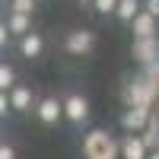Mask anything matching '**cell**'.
Returning a JSON list of instances; mask_svg holds the SVG:
<instances>
[{"mask_svg": "<svg viewBox=\"0 0 159 159\" xmlns=\"http://www.w3.org/2000/svg\"><path fill=\"white\" fill-rule=\"evenodd\" d=\"M156 89H159V76H156Z\"/></svg>", "mask_w": 159, "mask_h": 159, "instance_id": "26", "label": "cell"}, {"mask_svg": "<svg viewBox=\"0 0 159 159\" xmlns=\"http://www.w3.org/2000/svg\"><path fill=\"white\" fill-rule=\"evenodd\" d=\"M0 159H19L16 147H13V143H7V140H0Z\"/></svg>", "mask_w": 159, "mask_h": 159, "instance_id": "18", "label": "cell"}, {"mask_svg": "<svg viewBox=\"0 0 159 159\" xmlns=\"http://www.w3.org/2000/svg\"><path fill=\"white\" fill-rule=\"evenodd\" d=\"M156 96H159L156 80H150L147 73L134 76V80L121 89V102L127 105V108H130V105H137V108H153V105H156Z\"/></svg>", "mask_w": 159, "mask_h": 159, "instance_id": "2", "label": "cell"}, {"mask_svg": "<svg viewBox=\"0 0 159 159\" xmlns=\"http://www.w3.org/2000/svg\"><path fill=\"white\" fill-rule=\"evenodd\" d=\"M147 147H143L140 134H127L124 140H118V159H147Z\"/></svg>", "mask_w": 159, "mask_h": 159, "instance_id": "11", "label": "cell"}, {"mask_svg": "<svg viewBox=\"0 0 159 159\" xmlns=\"http://www.w3.org/2000/svg\"><path fill=\"white\" fill-rule=\"evenodd\" d=\"M0 140H3V124H0Z\"/></svg>", "mask_w": 159, "mask_h": 159, "instance_id": "24", "label": "cell"}, {"mask_svg": "<svg viewBox=\"0 0 159 159\" xmlns=\"http://www.w3.org/2000/svg\"><path fill=\"white\" fill-rule=\"evenodd\" d=\"M137 10H140V0H118V3H115V13H111V16H118L121 22H130V16H134Z\"/></svg>", "mask_w": 159, "mask_h": 159, "instance_id": "14", "label": "cell"}, {"mask_svg": "<svg viewBox=\"0 0 159 159\" xmlns=\"http://www.w3.org/2000/svg\"><path fill=\"white\" fill-rule=\"evenodd\" d=\"M115 3H118V0H92V10H96L99 13V16H111V13H115Z\"/></svg>", "mask_w": 159, "mask_h": 159, "instance_id": "17", "label": "cell"}, {"mask_svg": "<svg viewBox=\"0 0 159 159\" xmlns=\"http://www.w3.org/2000/svg\"><path fill=\"white\" fill-rule=\"evenodd\" d=\"M64 48H67V54H73V57H86V54H92V48H96V32L92 29H73L64 38Z\"/></svg>", "mask_w": 159, "mask_h": 159, "instance_id": "4", "label": "cell"}, {"mask_svg": "<svg viewBox=\"0 0 159 159\" xmlns=\"http://www.w3.org/2000/svg\"><path fill=\"white\" fill-rule=\"evenodd\" d=\"M150 115H153V108H137V105H130V108L121 115V127H124V134H140L143 124L150 121Z\"/></svg>", "mask_w": 159, "mask_h": 159, "instance_id": "10", "label": "cell"}, {"mask_svg": "<svg viewBox=\"0 0 159 159\" xmlns=\"http://www.w3.org/2000/svg\"><path fill=\"white\" fill-rule=\"evenodd\" d=\"M140 140H143V147H147V150H156V147H159V121H156L153 115H150V121L143 124Z\"/></svg>", "mask_w": 159, "mask_h": 159, "instance_id": "13", "label": "cell"}, {"mask_svg": "<svg viewBox=\"0 0 159 159\" xmlns=\"http://www.w3.org/2000/svg\"><path fill=\"white\" fill-rule=\"evenodd\" d=\"M61 118L70 124H86L89 121V99L83 96V92H70V96L61 99Z\"/></svg>", "mask_w": 159, "mask_h": 159, "instance_id": "3", "label": "cell"}, {"mask_svg": "<svg viewBox=\"0 0 159 159\" xmlns=\"http://www.w3.org/2000/svg\"><path fill=\"white\" fill-rule=\"evenodd\" d=\"M7 99H10V111H16V115H25V111H32V105H35V92L25 86V83H13L7 89Z\"/></svg>", "mask_w": 159, "mask_h": 159, "instance_id": "5", "label": "cell"}, {"mask_svg": "<svg viewBox=\"0 0 159 159\" xmlns=\"http://www.w3.org/2000/svg\"><path fill=\"white\" fill-rule=\"evenodd\" d=\"M13 83H16V67L13 64H0V92H7Z\"/></svg>", "mask_w": 159, "mask_h": 159, "instance_id": "15", "label": "cell"}, {"mask_svg": "<svg viewBox=\"0 0 159 159\" xmlns=\"http://www.w3.org/2000/svg\"><path fill=\"white\" fill-rule=\"evenodd\" d=\"M76 3H83V7H89V3H92V0H76Z\"/></svg>", "mask_w": 159, "mask_h": 159, "instance_id": "23", "label": "cell"}, {"mask_svg": "<svg viewBox=\"0 0 159 159\" xmlns=\"http://www.w3.org/2000/svg\"><path fill=\"white\" fill-rule=\"evenodd\" d=\"M32 111H35V118H38L45 127H54V124L61 121V99H57V96H42V99H35Z\"/></svg>", "mask_w": 159, "mask_h": 159, "instance_id": "6", "label": "cell"}, {"mask_svg": "<svg viewBox=\"0 0 159 159\" xmlns=\"http://www.w3.org/2000/svg\"><path fill=\"white\" fill-rule=\"evenodd\" d=\"M19 54L25 57V61H35V57H42L45 54V35L42 32H25V35H19Z\"/></svg>", "mask_w": 159, "mask_h": 159, "instance_id": "9", "label": "cell"}, {"mask_svg": "<svg viewBox=\"0 0 159 159\" xmlns=\"http://www.w3.org/2000/svg\"><path fill=\"white\" fill-rule=\"evenodd\" d=\"M130 32H134V38H150V35H159V22L156 16H150L147 10H137L134 16H130Z\"/></svg>", "mask_w": 159, "mask_h": 159, "instance_id": "8", "label": "cell"}, {"mask_svg": "<svg viewBox=\"0 0 159 159\" xmlns=\"http://www.w3.org/2000/svg\"><path fill=\"white\" fill-rule=\"evenodd\" d=\"M0 3H10V0H0Z\"/></svg>", "mask_w": 159, "mask_h": 159, "instance_id": "27", "label": "cell"}, {"mask_svg": "<svg viewBox=\"0 0 159 159\" xmlns=\"http://www.w3.org/2000/svg\"><path fill=\"white\" fill-rule=\"evenodd\" d=\"M156 22H159V19H156Z\"/></svg>", "mask_w": 159, "mask_h": 159, "instance_id": "29", "label": "cell"}, {"mask_svg": "<svg viewBox=\"0 0 159 159\" xmlns=\"http://www.w3.org/2000/svg\"><path fill=\"white\" fill-rule=\"evenodd\" d=\"M13 13H25V16H32V13H35V0H10V3H7Z\"/></svg>", "mask_w": 159, "mask_h": 159, "instance_id": "16", "label": "cell"}, {"mask_svg": "<svg viewBox=\"0 0 159 159\" xmlns=\"http://www.w3.org/2000/svg\"><path fill=\"white\" fill-rule=\"evenodd\" d=\"M35 3H48V0H35Z\"/></svg>", "mask_w": 159, "mask_h": 159, "instance_id": "25", "label": "cell"}, {"mask_svg": "<svg viewBox=\"0 0 159 159\" xmlns=\"http://www.w3.org/2000/svg\"><path fill=\"white\" fill-rule=\"evenodd\" d=\"M140 10H147L150 16L159 19V0H140Z\"/></svg>", "mask_w": 159, "mask_h": 159, "instance_id": "19", "label": "cell"}, {"mask_svg": "<svg viewBox=\"0 0 159 159\" xmlns=\"http://www.w3.org/2000/svg\"><path fill=\"white\" fill-rule=\"evenodd\" d=\"M13 111H10V99H7V92H0V121L3 118H10Z\"/></svg>", "mask_w": 159, "mask_h": 159, "instance_id": "20", "label": "cell"}, {"mask_svg": "<svg viewBox=\"0 0 159 159\" xmlns=\"http://www.w3.org/2000/svg\"><path fill=\"white\" fill-rule=\"evenodd\" d=\"M10 38H13V35L7 32V22H3V19H0V51H3V48L10 45Z\"/></svg>", "mask_w": 159, "mask_h": 159, "instance_id": "21", "label": "cell"}, {"mask_svg": "<svg viewBox=\"0 0 159 159\" xmlns=\"http://www.w3.org/2000/svg\"><path fill=\"white\" fill-rule=\"evenodd\" d=\"M130 57L137 64H150L159 57V35H150V38H134L130 45Z\"/></svg>", "mask_w": 159, "mask_h": 159, "instance_id": "7", "label": "cell"}, {"mask_svg": "<svg viewBox=\"0 0 159 159\" xmlns=\"http://www.w3.org/2000/svg\"><path fill=\"white\" fill-rule=\"evenodd\" d=\"M156 102H159V96H156Z\"/></svg>", "mask_w": 159, "mask_h": 159, "instance_id": "28", "label": "cell"}, {"mask_svg": "<svg viewBox=\"0 0 159 159\" xmlns=\"http://www.w3.org/2000/svg\"><path fill=\"white\" fill-rule=\"evenodd\" d=\"M80 153L83 159H118V140L102 127H92L80 140Z\"/></svg>", "mask_w": 159, "mask_h": 159, "instance_id": "1", "label": "cell"}, {"mask_svg": "<svg viewBox=\"0 0 159 159\" xmlns=\"http://www.w3.org/2000/svg\"><path fill=\"white\" fill-rule=\"evenodd\" d=\"M3 22H7V32L16 35V38L32 29V16H25V13H13V10H10V16H7Z\"/></svg>", "mask_w": 159, "mask_h": 159, "instance_id": "12", "label": "cell"}, {"mask_svg": "<svg viewBox=\"0 0 159 159\" xmlns=\"http://www.w3.org/2000/svg\"><path fill=\"white\" fill-rule=\"evenodd\" d=\"M147 159H159V147H156V150H150V153H147Z\"/></svg>", "mask_w": 159, "mask_h": 159, "instance_id": "22", "label": "cell"}]
</instances>
